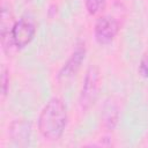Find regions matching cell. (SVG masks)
<instances>
[{"label": "cell", "instance_id": "6da1fadb", "mask_svg": "<svg viewBox=\"0 0 148 148\" xmlns=\"http://www.w3.org/2000/svg\"><path fill=\"white\" fill-rule=\"evenodd\" d=\"M67 125V110L64 102L58 98H51L43 108L38 118L39 133L50 141L59 140Z\"/></svg>", "mask_w": 148, "mask_h": 148}, {"label": "cell", "instance_id": "8992f818", "mask_svg": "<svg viewBox=\"0 0 148 148\" xmlns=\"http://www.w3.org/2000/svg\"><path fill=\"white\" fill-rule=\"evenodd\" d=\"M84 57H86L84 43L76 44V46H75L74 51L72 52L71 57L68 58V60L64 64V66L59 71L58 77L59 79H69L73 75H75L77 73V71L80 69L81 64L84 60Z\"/></svg>", "mask_w": 148, "mask_h": 148}, {"label": "cell", "instance_id": "277c9868", "mask_svg": "<svg viewBox=\"0 0 148 148\" xmlns=\"http://www.w3.org/2000/svg\"><path fill=\"white\" fill-rule=\"evenodd\" d=\"M118 31L119 22L110 15H104L96 21L94 28V36L98 44L106 45L114 39Z\"/></svg>", "mask_w": 148, "mask_h": 148}, {"label": "cell", "instance_id": "9c48e42d", "mask_svg": "<svg viewBox=\"0 0 148 148\" xmlns=\"http://www.w3.org/2000/svg\"><path fill=\"white\" fill-rule=\"evenodd\" d=\"M84 5L90 15H96L105 7V0H84Z\"/></svg>", "mask_w": 148, "mask_h": 148}, {"label": "cell", "instance_id": "5b68a950", "mask_svg": "<svg viewBox=\"0 0 148 148\" xmlns=\"http://www.w3.org/2000/svg\"><path fill=\"white\" fill-rule=\"evenodd\" d=\"M1 14H0V31H1V45L3 51L9 54V52L15 49L12 43V29L14 27V16L9 1L1 0Z\"/></svg>", "mask_w": 148, "mask_h": 148}, {"label": "cell", "instance_id": "52a82bcc", "mask_svg": "<svg viewBox=\"0 0 148 148\" xmlns=\"http://www.w3.org/2000/svg\"><path fill=\"white\" fill-rule=\"evenodd\" d=\"M12 139L18 146H25L30 138V124L23 119H17L10 125Z\"/></svg>", "mask_w": 148, "mask_h": 148}, {"label": "cell", "instance_id": "3957f363", "mask_svg": "<svg viewBox=\"0 0 148 148\" xmlns=\"http://www.w3.org/2000/svg\"><path fill=\"white\" fill-rule=\"evenodd\" d=\"M35 34H36V25L30 17L22 16L21 18L15 21L10 35L12 43L15 50L25 47L34 39Z\"/></svg>", "mask_w": 148, "mask_h": 148}, {"label": "cell", "instance_id": "ba28073f", "mask_svg": "<svg viewBox=\"0 0 148 148\" xmlns=\"http://www.w3.org/2000/svg\"><path fill=\"white\" fill-rule=\"evenodd\" d=\"M118 119V109L113 103H106L103 113V123L108 128H113Z\"/></svg>", "mask_w": 148, "mask_h": 148}, {"label": "cell", "instance_id": "8fae6325", "mask_svg": "<svg viewBox=\"0 0 148 148\" xmlns=\"http://www.w3.org/2000/svg\"><path fill=\"white\" fill-rule=\"evenodd\" d=\"M139 72L143 77H148V53H146L139 65Z\"/></svg>", "mask_w": 148, "mask_h": 148}, {"label": "cell", "instance_id": "7a4b0ae2", "mask_svg": "<svg viewBox=\"0 0 148 148\" xmlns=\"http://www.w3.org/2000/svg\"><path fill=\"white\" fill-rule=\"evenodd\" d=\"M99 90V72L96 66H90L84 75L81 94H80V105L82 110H88L94 105Z\"/></svg>", "mask_w": 148, "mask_h": 148}, {"label": "cell", "instance_id": "30bf717a", "mask_svg": "<svg viewBox=\"0 0 148 148\" xmlns=\"http://www.w3.org/2000/svg\"><path fill=\"white\" fill-rule=\"evenodd\" d=\"M1 89H2V97H5L9 89V73L6 67H2L1 71Z\"/></svg>", "mask_w": 148, "mask_h": 148}]
</instances>
